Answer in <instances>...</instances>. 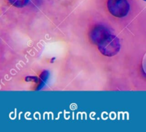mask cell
<instances>
[{"mask_svg":"<svg viewBox=\"0 0 146 132\" xmlns=\"http://www.w3.org/2000/svg\"><path fill=\"white\" fill-rule=\"evenodd\" d=\"M143 68L144 71L146 74V54L144 56L143 59Z\"/></svg>","mask_w":146,"mask_h":132,"instance_id":"cell-6","label":"cell"},{"mask_svg":"<svg viewBox=\"0 0 146 132\" xmlns=\"http://www.w3.org/2000/svg\"><path fill=\"white\" fill-rule=\"evenodd\" d=\"M110 32L111 31H109V29L104 26L97 25L91 29L89 34L90 39L92 41V43L97 45L100 40Z\"/></svg>","mask_w":146,"mask_h":132,"instance_id":"cell-3","label":"cell"},{"mask_svg":"<svg viewBox=\"0 0 146 132\" xmlns=\"http://www.w3.org/2000/svg\"><path fill=\"white\" fill-rule=\"evenodd\" d=\"M48 77V72L47 71H44V72L42 73V74L41 75V77H40V82H41V84H40L38 89H41V87L44 86V84H45Z\"/></svg>","mask_w":146,"mask_h":132,"instance_id":"cell-5","label":"cell"},{"mask_svg":"<svg viewBox=\"0 0 146 132\" xmlns=\"http://www.w3.org/2000/svg\"><path fill=\"white\" fill-rule=\"evenodd\" d=\"M107 7L109 12L118 18L126 17L130 11L128 0H108Z\"/></svg>","mask_w":146,"mask_h":132,"instance_id":"cell-2","label":"cell"},{"mask_svg":"<svg viewBox=\"0 0 146 132\" xmlns=\"http://www.w3.org/2000/svg\"><path fill=\"white\" fill-rule=\"evenodd\" d=\"M143 1H146V0H143Z\"/></svg>","mask_w":146,"mask_h":132,"instance_id":"cell-7","label":"cell"},{"mask_svg":"<svg viewBox=\"0 0 146 132\" xmlns=\"http://www.w3.org/2000/svg\"><path fill=\"white\" fill-rule=\"evenodd\" d=\"M97 46L100 52L106 57H113L118 54L121 49L119 39L111 32L103 37Z\"/></svg>","mask_w":146,"mask_h":132,"instance_id":"cell-1","label":"cell"},{"mask_svg":"<svg viewBox=\"0 0 146 132\" xmlns=\"http://www.w3.org/2000/svg\"><path fill=\"white\" fill-rule=\"evenodd\" d=\"M30 0H9L10 4L17 8H22L29 4Z\"/></svg>","mask_w":146,"mask_h":132,"instance_id":"cell-4","label":"cell"}]
</instances>
